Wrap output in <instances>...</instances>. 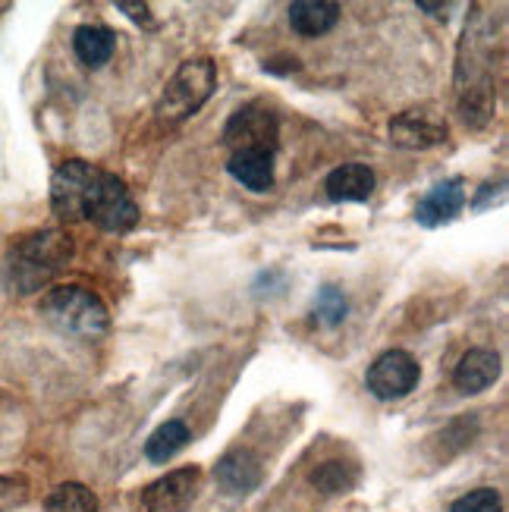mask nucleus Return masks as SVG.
I'll use <instances>...</instances> for the list:
<instances>
[{"label":"nucleus","mask_w":509,"mask_h":512,"mask_svg":"<svg viewBox=\"0 0 509 512\" xmlns=\"http://www.w3.org/2000/svg\"><path fill=\"white\" fill-rule=\"evenodd\" d=\"M456 104L459 117L469 126H488L497 107L494 95V57H491V32L484 16L475 10L459 44V66H456Z\"/></svg>","instance_id":"1"},{"label":"nucleus","mask_w":509,"mask_h":512,"mask_svg":"<svg viewBox=\"0 0 509 512\" xmlns=\"http://www.w3.org/2000/svg\"><path fill=\"white\" fill-rule=\"evenodd\" d=\"M73 255L76 246L63 230L32 233L10 246L4 261H0V280L13 296H32L38 289L51 286L57 274L70 267Z\"/></svg>","instance_id":"2"},{"label":"nucleus","mask_w":509,"mask_h":512,"mask_svg":"<svg viewBox=\"0 0 509 512\" xmlns=\"http://www.w3.org/2000/svg\"><path fill=\"white\" fill-rule=\"evenodd\" d=\"M38 315L76 340H98L110 327L107 305L85 286H54L41 296Z\"/></svg>","instance_id":"3"},{"label":"nucleus","mask_w":509,"mask_h":512,"mask_svg":"<svg viewBox=\"0 0 509 512\" xmlns=\"http://www.w3.org/2000/svg\"><path fill=\"white\" fill-rule=\"evenodd\" d=\"M214 88H217L214 60L198 57V60L180 63V70L173 73V79L167 82L164 95L158 101V117L170 126L195 117L198 110L205 107V101L214 95Z\"/></svg>","instance_id":"4"},{"label":"nucleus","mask_w":509,"mask_h":512,"mask_svg":"<svg viewBox=\"0 0 509 512\" xmlns=\"http://www.w3.org/2000/svg\"><path fill=\"white\" fill-rule=\"evenodd\" d=\"M82 220H92L98 230L126 233L139 224V208L120 176L98 170L82 202Z\"/></svg>","instance_id":"5"},{"label":"nucleus","mask_w":509,"mask_h":512,"mask_svg":"<svg viewBox=\"0 0 509 512\" xmlns=\"http://www.w3.org/2000/svg\"><path fill=\"white\" fill-rule=\"evenodd\" d=\"M277 139H280V120L271 107L264 104H246L224 126V142L227 148L236 151H271L277 154Z\"/></svg>","instance_id":"6"},{"label":"nucleus","mask_w":509,"mask_h":512,"mask_svg":"<svg viewBox=\"0 0 509 512\" xmlns=\"http://www.w3.org/2000/svg\"><path fill=\"white\" fill-rule=\"evenodd\" d=\"M418 381H422V368H418V362L406 349H390V352L378 355L365 374L368 393L374 399H384V403L409 396L418 387Z\"/></svg>","instance_id":"7"},{"label":"nucleus","mask_w":509,"mask_h":512,"mask_svg":"<svg viewBox=\"0 0 509 512\" xmlns=\"http://www.w3.org/2000/svg\"><path fill=\"white\" fill-rule=\"evenodd\" d=\"M98 167L88 161H63L51 176V211L60 220H82V202Z\"/></svg>","instance_id":"8"},{"label":"nucleus","mask_w":509,"mask_h":512,"mask_svg":"<svg viewBox=\"0 0 509 512\" xmlns=\"http://www.w3.org/2000/svg\"><path fill=\"white\" fill-rule=\"evenodd\" d=\"M198 484H202V472L195 465H186V469L167 472L164 478L148 484L142 503L148 512H186L198 497Z\"/></svg>","instance_id":"9"},{"label":"nucleus","mask_w":509,"mask_h":512,"mask_svg":"<svg viewBox=\"0 0 509 512\" xmlns=\"http://www.w3.org/2000/svg\"><path fill=\"white\" fill-rule=\"evenodd\" d=\"M390 142L400 148L425 151L447 142V123L431 110H403L390 120Z\"/></svg>","instance_id":"10"},{"label":"nucleus","mask_w":509,"mask_h":512,"mask_svg":"<svg viewBox=\"0 0 509 512\" xmlns=\"http://www.w3.org/2000/svg\"><path fill=\"white\" fill-rule=\"evenodd\" d=\"M261 475V459L252 450H230L214 465V481L220 484V491L233 497L252 494L261 484Z\"/></svg>","instance_id":"11"},{"label":"nucleus","mask_w":509,"mask_h":512,"mask_svg":"<svg viewBox=\"0 0 509 512\" xmlns=\"http://www.w3.org/2000/svg\"><path fill=\"white\" fill-rule=\"evenodd\" d=\"M462 208H466V186H462V180H444V183H437L422 202H418L415 220L422 227L434 230V227L450 224Z\"/></svg>","instance_id":"12"},{"label":"nucleus","mask_w":509,"mask_h":512,"mask_svg":"<svg viewBox=\"0 0 509 512\" xmlns=\"http://www.w3.org/2000/svg\"><path fill=\"white\" fill-rule=\"evenodd\" d=\"M500 377V355L491 349H469L453 371V387L459 393H481Z\"/></svg>","instance_id":"13"},{"label":"nucleus","mask_w":509,"mask_h":512,"mask_svg":"<svg viewBox=\"0 0 509 512\" xmlns=\"http://www.w3.org/2000/svg\"><path fill=\"white\" fill-rule=\"evenodd\" d=\"M324 192L330 202H368L374 192V170L368 164H343L337 170H330V176L324 180Z\"/></svg>","instance_id":"14"},{"label":"nucleus","mask_w":509,"mask_h":512,"mask_svg":"<svg viewBox=\"0 0 509 512\" xmlns=\"http://www.w3.org/2000/svg\"><path fill=\"white\" fill-rule=\"evenodd\" d=\"M230 176L252 192L274 189V154L271 151H236L227 164Z\"/></svg>","instance_id":"15"},{"label":"nucleus","mask_w":509,"mask_h":512,"mask_svg":"<svg viewBox=\"0 0 509 512\" xmlns=\"http://www.w3.org/2000/svg\"><path fill=\"white\" fill-rule=\"evenodd\" d=\"M337 19H340V4H330V0H296V4H290V26L302 38L327 35L337 26Z\"/></svg>","instance_id":"16"},{"label":"nucleus","mask_w":509,"mask_h":512,"mask_svg":"<svg viewBox=\"0 0 509 512\" xmlns=\"http://www.w3.org/2000/svg\"><path fill=\"white\" fill-rule=\"evenodd\" d=\"M73 51L88 70H101L117 51V32L107 26H79L73 35Z\"/></svg>","instance_id":"17"},{"label":"nucleus","mask_w":509,"mask_h":512,"mask_svg":"<svg viewBox=\"0 0 509 512\" xmlns=\"http://www.w3.org/2000/svg\"><path fill=\"white\" fill-rule=\"evenodd\" d=\"M192 440V434H189V428H186V421H180V418H170V421H164V425L154 431L148 440H145V456L151 459V462H170L176 453H180L186 443Z\"/></svg>","instance_id":"18"},{"label":"nucleus","mask_w":509,"mask_h":512,"mask_svg":"<svg viewBox=\"0 0 509 512\" xmlns=\"http://www.w3.org/2000/svg\"><path fill=\"white\" fill-rule=\"evenodd\" d=\"M312 484L327 497L349 494L352 487L359 484V469L352 462H343V459H327L312 472Z\"/></svg>","instance_id":"19"},{"label":"nucleus","mask_w":509,"mask_h":512,"mask_svg":"<svg viewBox=\"0 0 509 512\" xmlns=\"http://www.w3.org/2000/svg\"><path fill=\"white\" fill-rule=\"evenodd\" d=\"M48 512H98V497L88 491L85 484L66 481L60 487H54L51 497L44 500Z\"/></svg>","instance_id":"20"},{"label":"nucleus","mask_w":509,"mask_h":512,"mask_svg":"<svg viewBox=\"0 0 509 512\" xmlns=\"http://www.w3.org/2000/svg\"><path fill=\"white\" fill-rule=\"evenodd\" d=\"M346 311H349V302H346V293H343L340 286L327 283V286L318 289L315 305H312V321L318 327H337V324H343Z\"/></svg>","instance_id":"21"},{"label":"nucleus","mask_w":509,"mask_h":512,"mask_svg":"<svg viewBox=\"0 0 509 512\" xmlns=\"http://www.w3.org/2000/svg\"><path fill=\"white\" fill-rule=\"evenodd\" d=\"M450 512H503V500L494 487H478V491L462 494L450 506Z\"/></svg>","instance_id":"22"},{"label":"nucleus","mask_w":509,"mask_h":512,"mask_svg":"<svg viewBox=\"0 0 509 512\" xmlns=\"http://www.w3.org/2000/svg\"><path fill=\"white\" fill-rule=\"evenodd\" d=\"M29 497V484L13 475H0V512H10L16 506H22Z\"/></svg>","instance_id":"23"},{"label":"nucleus","mask_w":509,"mask_h":512,"mask_svg":"<svg viewBox=\"0 0 509 512\" xmlns=\"http://www.w3.org/2000/svg\"><path fill=\"white\" fill-rule=\"evenodd\" d=\"M117 10H123L132 22H139V26H145V29L154 26V16H151L148 4H132V0H117Z\"/></svg>","instance_id":"24"},{"label":"nucleus","mask_w":509,"mask_h":512,"mask_svg":"<svg viewBox=\"0 0 509 512\" xmlns=\"http://www.w3.org/2000/svg\"><path fill=\"white\" fill-rule=\"evenodd\" d=\"M491 198H494V202H500V198H503V186H500L497 192H494V186H491V183L484 186V189H481V195L475 198V208H478V211H481V208H488V205H491Z\"/></svg>","instance_id":"25"},{"label":"nucleus","mask_w":509,"mask_h":512,"mask_svg":"<svg viewBox=\"0 0 509 512\" xmlns=\"http://www.w3.org/2000/svg\"><path fill=\"white\" fill-rule=\"evenodd\" d=\"M415 7H418V10H425V13H431V16H437V19H447V13H450V4H431V0H418Z\"/></svg>","instance_id":"26"}]
</instances>
